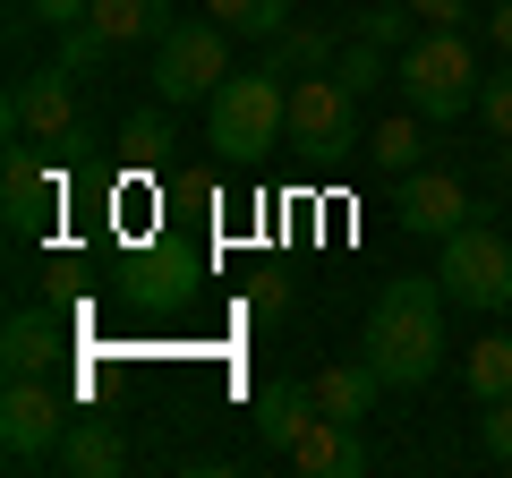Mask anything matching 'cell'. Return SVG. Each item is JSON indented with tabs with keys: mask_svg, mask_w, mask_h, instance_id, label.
I'll list each match as a JSON object with an SVG mask.
<instances>
[{
	"mask_svg": "<svg viewBox=\"0 0 512 478\" xmlns=\"http://www.w3.org/2000/svg\"><path fill=\"white\" fill-rule=\"evenodd\" d=\"M444 308H453L444 274H393V282L376 291L359 350L384 368V385H393V393H419L427 376L444 368V350H453V333H444Z\"/></svg>",
	"mask_w": 512,
	"mask_h": 478,
	"instance_id": "obj_1",
	"label": "cell"
},
{
	"mask_svg": "<svg viewBox=\"0 0 512 478\" xmlns=\"http://www.w3.org/2000/svg\"><path fill=\"white\" fill-rule=\"evenodd\" d=\"M274 137H291V69L265 52L256 69H231L205 94V146L222 163H256Z\"/></svg>",
	"mask_w": 512,
	"mask_h": 478,
	"instance_id": "obj_2",
	"label": "cell"
},
{
	"mask_svg": "<svg viewBox=\"0 0 512 478\" xmlns=\"http://www.w3.org/2000/svg\"><path fill=\"white\" fill-rule=\"evenodd\" d=\"M393 86H402V103L427 111L436 129H453L461 111H478L487 69H478V52H470V26H427V35L393 60Z\"/></svg>",
	"mask_w": 512,
	"mask_h": 478,
	"instance_id": "obj_3",
	"label": "cell"
},
{
	"mask_svg": "<svg viewBox=\"0 0 512 478\" xmlns=\"http://www.w3.org/2000/svg\"><path fill=\"white\" fill-rule=\"evenodd\" d=\"M444 291L461 299V308H478V316H495V308H512V222H487V214H470L461 231H444Z\"/></svg>",
	"mask_w": 512,
	"mask_h": 478,
	"instance_id": "obj_4",
	"label": "cell"
},
{
	"mask_svg": "<svg viewBox=\"0 0 512 478\" xmlns=\"http://www.w3.org/2000/svg\"><path fill=\"white\" fill-rule=\"evenodd\" d=\"M0 129L9 146H77L86 137V94H77V69L52 60V69H26L0 103Z\"/></svg>",
	"mask_w": 512,
	"mask_h": 478,
	"instance_id": "obj_5",
	"label": "cell"
},
{
	"mask_svg": "<svg viewBox=\"0 0 512 478\" xmlns=\"http://www.w3.org/2000/svg\"><path fill=\"white\" fill-rule=\"evenodd\" d=\"M231 26H214V18H171V35L154 43V103H205V94L231 77Z\"/></svg>",
	"mask_w": 512,
	"mask_h": 478,
	"instance_id": "obj_6",
	"label": "cell"
},
{
	"mask_svg": "<svg viewBox=\"0 0 512 478\" xmlns=\"http://www.w3.org/2000/svg\"><path fill=\"white\" fill-rule=\"evenodd\" d=\"M69 393L52 385V376H9L0 385V461L9 470H52L60 436H69Z\"/></svg>",
	"mask_w": 512,
	"mask_h": 478,
	"instance_id": "obj_7",
	"label": "cell"
},
{
	"mask_svg": "<svg viewBox=\"0 0 512 478\" xmlns=\"http://www.w3.org/2000/svg\"><path fill=\"white\" fill-rule=\"evenodd\" d=\"M163 35H171V0H94L86 26L60 35V60L86 77V69H103V60L137 52V43H163Z\"/></svg>",
	"mask_w": 512,
	"mask_h": 478,
	"instance_id": "obj_8",
	"label": "cell"
},
{
	"mask_svg": "<svg viewBox=\"0 0 512 478\" xmlns=\"http://www.w3.org/2000/svg\"><path fill=\"white\" fill-rule=\"evenodd\" d=\"M291 146H299V154H342V146H359V94H350L333 69L291 77Z\"/></svg>",
	"mask_w": 512,
	"mask_h": 478,
	"instance_id": "obj_9",
	"label": "cell"
},
{
	"mask_svg": "<svg viewBox=\"0 0 512 478\" xmlns=\"http://www.w3.org/2000/svg\"><path fill=\"white\" fill-rule=\"evenodd\" d=\"M393 214H402V231L444 239V231H461L478 205H470V180H461V171L419 163V171H402V180H393Z\"/></svg>",
	"mask_w": 512,
	"mask_h": 478,
	"instance_id": "obj_10",
	"label": "cell"
},
{
	"mask_svg": "<svg viewBox=\"0 0 512 478\" xmlns=\"http://www.w3.org/2000/svg\"><path fill=\"white\" fill-rule=\"evenodd\" d=\"M0 205H9V239H43L60 214V171L43 163V146L0 154Z\"/></svg>",
	"mask_w": 512,
	"mask_h": 478,
	"instance_id": "obj_11",
	"label": "cell"
},
{
	"mask_svg": "<svg viewBox=\"0 0 512 478\" xmlns=\"http://www.w3.org/2000/svg\"><path fill=\"white\" fill-rule=\"evenodd\" d=\"M291 470L299 478H367L376 470V444L359 436V419H325L316 410V427L291 444Z\"/></svg>",
	"mask_w": 512,
	"mask_h": 478,
	"instance_id": "obj_12",
	"label": "cell"
},
{
	"mask_svg": "<svg viewBox=\"0 0 512 478\" xmlns=\"http://www.w3.org/2000/svg\"><path fill=\"white\" fill-rule=\"evenodd\" d=\"M60 350H69V325L52 308H9V325H0V376H52Z\"/></svg>",
	"mask_w": 512,
	"mask_h": 478,
	"instance_id": "obj_13",
	"label": "cell"
},
{
	"mask_svg": "<svg viewBox=\"0 0 512 478\" xmlns=\"http://www.w3.org/2000/svg\"><path fill=\"white\" fill-rule=\"evenodd\" d=\"M308 393H316L325 419H376V402H384L393 385H384V368L359 350V359H325V368L308 376Z\"/></svg>",
	"mask_w": 512,
	"mask_h": 478,
	"instance_id": "obj_14",
	"label": "cell"
},
{
	"mask_svg": "<svg viewBox=\"0 0 512 478\" xmlns=\"http://www.w3.org/2000/svg\"><path fill=\"white\" fill-rule=\"evenodd\" d=\"M316 427V393L291 385V376H274V385H256V453L291 461V444Z\"/></svg>",
	"mask_w": 512,
	"mask_h": 478,
	"instance_id": "obj_15",
	"label": "cell"
},
{
	"mask_svg": "<svg viewBox=\"0 0 512 478\" xmlns=\"http://www.w3.org/2000/svg\"><path fill=\"white\" fill-rule=\"evenodd\" d=\"M52 470H60V478H120V470H128L120 419H69V436H60Z\"/></svg>",
	"mask_w": 512,
	"mask_h": 478,
	"instance_id": "obj_16",
	"label": "cell"
},
{
	"mask_svg": "<svg viewBox=\"0 0 512 478\" xmlns=\"http://www.w3.org/2000/svg\"><path fill=\"white\" fill-rule=\"evenodd\" d=\"M427 146H436V120H427V111H384L376 129H367V163L384 171V180H402V171H419L427 163Z\"/></svg>",
	"mask_w": 512,
	"mask_h": 478,
	"instance_id": "obj_17",
	"label": "cell"
},
{
	"mask_svg": "<svg viewBox=\"0 0 512 478\" xmlns=\"http://www.w3.org/2000/svg\"><path fill=\"white\" fill-rule=\"evenodd\" d=\"M214 26H231L239 43H282L291 35V0H197Z\"/></svg>",
	"mask_w": 512,
	"mask_h": 478,
	"instance_id": "obj_18",
	"label": "cell"
},
{
	"mask_svg": "<svg viewBox=\"0 0 512 478\" xmlns=\"http://www.w3.org/2000/svg\"><path fill=\"white\" fill-rule=\"evenodd\" d=\"M461 393L470 402H504L512 393V333H487V342L461 350Z\"/></svg>",
	"mask_w": 512,
	"mask_h": 478,
	"instance_id": "obj_19",
	"label": "cell"
},
{
	"mask_svg": "<svg viewBox=\"0 0 512 478\" xmlns=\"http://www.w3.org/2000/svg\"><path fill=\"white\" fill-rule=\"evenodd\" d=\"M163 154H171V103L128 111V120H120V163L128 171H163Z\"/></svg>",
	"mask_w": 512,
	"mask_h": 478,
	"instance_id": "obj_20",
	"label": "cell"
},
{
	"mask_svg": "<svg viewBox=\"0 0 512 478\" xmlns=\"http://www.w3.org/2000/svg\"><path fill=\"white\" fill-rule=\"evenodd\" d=\"M274 60L291 77H308V69H333V60H342V26H291V35L274 43Z\"/></svg>",
	"mask_w": 512,
	"mask_h": 478,
	"instance_id": "obj_21",
	"label": "cell"
},
{
	"mask_svg": "<svg viewBox=\"0 0 512 478\" xmlns=\"http://www.w3.org/2000/svg\"><path fill=\"white\" fill-rule=\"evenodd\" d=\"M333 77H342V86L350 94H359V103H367V94H376V86H393V52H384V43H342V60H333Z\"/></svg>",
	"mask_w": 512,
	"mask_h": 478,
	"instance_id": "obj_22",
	"label": "cell"
},
{
	"mask_svg": "<svg viewBox=\"0 0 512 478\" xmlns=\"http://www.w3.org/2000/svg\"><path fill=\"white\" fill-rule=\"evenodd\" d=\"M359 35H367V43H384V52L402 60V52H410V43H419V35H427V26H419V18H410V0H376V9H367V18H359Z\"/></svg>",
	"mask_w": 512,
	"mask_h": 478,
	"instance_id": "obj_23",
	"label": "cell"
},
{
	"mask_svg": "<svg viewBox=\"0 0 512 478\" xmlns=\"http://www.w3.org/2000/svg\"><path fill=\"white\" fill-rule=\"evenodd\" d=\"M478 120H487V137H495V146H512V60L487 77V86H478Z\"/></svg>",
	"mask_w": 512,
	"mask_h": 478,
	"instance_id": "obj_24",
	"label": "cell"
},
{
	"mask_svg": "<svg viewBox=\"0 0 512 478\" xmlns=\"http://www.w3.org/2000/svg\"><path fill=\"white\" fill-rule=\"evenodd\" d=\"M478 444H487L495 470H512V393L504 402H478Z\"/></svg>",
	"mask_w": 512,
	"mask_h": 478,
	"instance_id": "obj_25",
	"label": "cell"
},
{
	"mask_svg": "<svg viewBox=\"0 0 512 478\" xmlns=\"http://www.w3.org/2000/svg\"><path fill=\"white\" fill-rule=\"evenodd\" d=\"M282 308H291V282H282V274H256L248 282V316H256V325H274Z\"/></svg>",
	"mask_w": 512,
	"mask_h": 478,
	"instance_id": "obj_26",
	"label": "cell"
},
{
	"mask_svg": "<svg viewBox=\"0 0 512 478\" xmlns=\"http://www.w3.org/2000/svg\"><path fill=\"white\" fill-rule=\"evenodd\" d=\"M86 9H94V0H26V18H35V26H52V35L86 26Z\"/></svg>",
	"mask_w": 512,
	"mask_h": 478,
	"instance_id": "obj_27",
	"label": "cell"
},
{
	"mask_svg": "<svg viewBox=\"0 0 512 478\" xmlns=\"http://www.w3.org/2000/svg\"><path fill=\"white\" fill-rule=\"evenodd\" d=\"M419 26H470V0H410Z\"/></svg>",
	"mask_w": 512,
	"mask_h": 478,
	"instance_id": "obj_28",
	"label": "cell"
},
{
	"mask_svg": "<svg viewBox=\"0 0 512 478\" xmlns=\"http://www.w3.org/2000/svg\"><path fill=\"white\" fill-rule=\"evenodd\" d=\"M487 43L512 60V0H487Z\"/></svg>",
	"mask_w": 512,
	"mask_h": 478,
	"instance_id": "obj_29",
	"label": "cell"
},
{
	"mask_svg": "<svg viewBox=\"0 0 512 478\" xmlns=\"http://www.w3.org/2000/svg\"><path fill=\"white\" fill-rule=\"evenodd\" d=\"M487 171H495V188H512V146H495V163H487Z\"/></svg>",
	"mask_w": 512,
	"mask_h": 478,
	"instance_id": "obj_30",
	"label": "cell"
},
{
	"mask_svg": "<svg viewBox=\"0 0 512 478\" xmlns=\"http://www.w3.org/2000/svg\"><path fill=\"white\" fill-rule=\"evenodd\" d=\"M9 9H18V18H26V0H9Z\"/></svg>",
	"mask_w": 512,
	"mask_h": 478,
	"instance_id": "obj_31",
	"label": "cell"
}]
</instances>
